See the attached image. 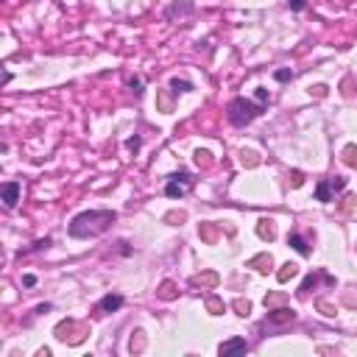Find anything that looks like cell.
<instances>
[{
	"label": "cell",
	"mask_w": 357,
	"mask_h": 357,
	"mask_svg": "<svg viewBox=\"0 0 357 357\" xmlns=\"http://www.w3.org/2000/svg\"><path fill=\"white\" fill-rule=\"evenodd\" d=\"M276 79H279V81H288V79H293V73H290V70H279Z\"/></svg>",
	"instance_id": "obj_25"
},
{
	"label": "cell",
	"mask_w": 357,
	"mask_h": 357,
	"mask_svg": "<svg viewBox=\"0 0 357 357\" xmlns=\"http://www.w3.org/2000/svg\"><path fill=\"white\" fill-rule=\"evenodd\" d=\"M343 154H346V157H343V159H346V162H349V165H357V159H354V154H357V148H354V145H349V148H346V151H343Z\"/></svg>",
	"instance_id": "obj_17"
},
{
	"label": "cell",
	"mask_w": 357,
	"mask_h": 357,
	"mask_svg": "<svg viewBox=\"0 0 357 357\" xmlns=\"http://www.w3.org/2000/svg\"><path fill=\"white\" fill-rule=\"evenodd\" d=\"M207 307H210V310L215 313V315H218V313L223 310V304H221V301H218V299H210V301H207Z\"/></svg>",
	"instance_id": "obj_21"
},
{
	"label": "cell",
	"mask_w": 357,
	"mask_h": 357,
	"mask_svg": "<svg viewBox=\"0 0 357 357\" xmlns=\"http://www.w3.org/2000/svg\"><path fill=\"white\" fill-rule=\"evenodd\" d=\"M265 112V104H254V100H246V98H235L229 106H226V117H229L232 126L243 129L248 126V123L254 120V117H260Z\"/></svg>",
	"instance_id": "obj_2"
},
{
	"label": "cell",
	"mask_w": 357,
	"mask_h": 357,
	"mask_svg": "<svg viewBox=\"0 0 357 357\" xmlns=\"http://www.w3.org/2000/svg\"><path fill=\"white\" fill-rule=\"evenodd\" d=\"M246 349H248L246 338H232V341L221 343V349H218V352H221V354H232V352H246Z\"/></svg>",
	"instance_id": "obj_8"
},
{
	"label": "cell",
	"mask_w": 357,
	"mask_h": 357,
	"mask_svg": "<svg viewBox=\"0 0 357 357\" xmlns=\"http://www.w3.org/2000/svg\"><path fill=\"white\" fill-rule=\"evenodd\" d=\"M140 145H142V140H140V137H129V140H126V148H129V151H137Z\"/></svg>",
	"instance_id": "obj_18"
},
{
	"label": "cell",
	"mask_w": 357,
	"mask_h": 357,
	"mask_svg": "<svg viewBox=\"0 0 357 357\" xmlns=\"http://www.w3.org/2000/svg\"><path fill=\"white\" fill-rule=\"evenodd\" d=\"M346 187V178L343 176H329V178H324V182H318L315 184V198L318 201H332V195L338 193V190H343Z\"/></svg>",
	"instance_id": "obj_4"
},
{
	"label": "cell",
	"mask_w": 357,
	"mask_h": 357,
	"mask_svg": "<svg viewBox=\"0 0 357 357\" xmlns=\"http://www.w3.org/2000/svg\"><path fill=\"white\" fill-rule=\"evenodd\" d=\"M293 318H296V313L290 310V307H282V310L268 313V321H271V324H290Z\"/></svg>",
	"instance_id": "obj_9"
},
{
	"label": "cell",
	"mask_w": 357,
	"mask_h": 357,
	"mask_svg": "<svg viewBox=\"0 0 357 357\" xmlns=\"http://www.w3.org/2000/svg\"><path fill=\"white\" fill-rule=\"evenodd\" d=\"M288 6L293 11H304V6H307V0H288Z\"/></svg>",
	"instance_id": "obj_19"
},
{
	"label": "cell",
	"mask_w": 357,
	"mask_h": 357,
	"mask_svg": "<svg viewBox=\"0 0 357 357\" xmlns=\"http://www.w3.org/2000/svg\"><path fill=\"white\" fill-rule=\"evenodd\" d=\"M193 9H195V6H193V0H182V3H178V0H176V3L170 6L168 11H165V17H168V20H173L176 14H190V11H193Z\"/></svg>",
	"instance_id": "obj_10"
},
{
	"label": "cell",
	"mask_w": 357,
	"mask_h": 357,
	"mask_svg": "<svg viewBox=\"0 0 357 357\" xmlns=\"http://www.w3.org/2000/svg\"><path fill=\"white\" fill-rule=\"evenodd\" d=\"M17 201H20V182H6L3 184V204L9 207H17Z\"/></svg>",
	"instance_id": "obj_5"
},
{
	"label": "cell",
	"mask_w": 357,
	"mask_h": 357,
	"mask_svg": "<svg viewBox=\"0 0 357 357\" xmlns=\"http://www.w3.org/2000/svg\"><path fill=\"white\" fill-rule=\"evenodd\" d=\"M301 182H304V178H301V173H299V170H293V187H299Z\"/></svg>",
	"instance_id": "obj_27"
},
{
	"label": "cell",
	"mask_w": 357,
	"mask_h": 357,
	"mask_svg": "<svg viewBox=\"0 0 357 357\" xmlns=\"http://www.w3.org/2000/svg\"><path fill=\"white\" fill-rule=\"evenodd\" d=\"M193 182L195 178L187 173V170H182V173H173L168 178V184H165V195L168 198H182L184 193H187L190 187H193Z\"/></svg>",
	"instance_id": "obj_3"
},
{
	"label": "cell",
	"mask_w": 357,
	"mask_h": 357,
	"mask_svg": "<svg viewBox=\"0 0 357 357\" xmlns=\"http://www.w3.org/2000/svg\"><path fill=\"white\" fill-rule=\"evenodd\" d=\"M170 89H173V92H190L193 84H190V81H184V79H170Z\"/></svg>",
	"instance_id": "obj_15"
},
{
	"label": "cell",
	"mask_w": 357,
	"mask_h": 357,
	"mask_svg": "<svg viewBox=\"0 0 357 357\" xmlns=\"http://www.w3.org/2000/svg\"><path fill=\"white\" fill-rule=\"evenodd\" d=\"M123 301H126V299H123V296L120 293H106L104 296V299H100V313H115V310H120V307H123Z\"/></svg>",
	"instance_id": "obj_6"
},
{
	"label": "cell",
	"mask_w": 357,
	"mask_h": 357,
	"mask_svg": "<svg viewBox=\"0 0 357 357\" xmlns=\"http://www.w3.org/2000/svg\"><path fill=\"white\" fill-rule=\"evenodd\" d=\"M257 235L263 237V240H273L276 237V229H273V221H260V226H257Z\"/></svg>",
	"instance_id": "obj_12"
},
{
	"label": "cell",
	"mask_w": 357,
	"mask_h": 357,
	"mask_svg": "<svg viewBox=\"0 0 357 357\" xmlns=\"http://www.w3.org/2000/svg\"><path fill=\"white\" fill-rule=\"evenodd\" d=\"M243 162H246V165H257V154H251V151H243Z\"/></svg>",
	"instance_id": "obj_22"
},
{
	"label": "cell",
	"mask_w": 357,
	"mask_h": 357,
	"mask_svg": "<svg viewBox=\"0 0 357 357\" xmlns=\"http://www.w3.org/2000/svg\"><path fill=\"white\" fill-rule=\"evenodd\" d=\"M248 265L257 268V271H263V273H268V271H271V265H273V260H271V254H260V257H254Z\"/></svg>",
	"instance_id": "obj_11"
},
{
	"label": "cell",
	"mask_w": 357,
	"mask_h": 357,
	"mask_svg": "<svg viewBox=\"0 0 357 357\" xmlns=\"http://www.w3.org/2000/svg\"><path fill=\"white\" fill-rule=\"evenodd\" d=\"M257 104H268V89H257Z\"/></svg>",
	"instance_id": "obj_24"
},
{
	"label": "cell",
	"mask_w": 357,
	"mask_h": 357,
	"mask_svg": "<svg viewBox=\"0 0 357 357\" xmlns=\"http://www.w3.org/2000/svg\"><path fill=\"white\" fill-rule=\"evenodd\" d=\"M117 221V215L112 210H92V212H81L70 221V235L87 240V237H98Z\"/></svg>",
	"instance_id": "obj_1"
},
{
	"label": "cell",
	"mask_w": 357,
	"mask_h": 357,
	"mask_svg": "<svg viewBox=\"0 0 357 357\" xmlns=\"http://www.w3.org/2000/svg\"><path fill=\"white\" fill-rule=\"evenodd\" d=\"M159 299H165V301H170V299H176V285L173 282H162L159 285Z\"/></svg>",
	"instance_id": "obj_13"
},
{
	"label": "cell",
	"mask_w": 357,
	"mask_h": 357,
	"mask_svg": "<svg viewBox=\"0 0 357 357\" xmlns=\"http://www.w3.org/2000/svg\"><path fill=\"white\" fill-rule=\"evenodd\" d=\"M129 87H132V89H134L137 95L142 92V81H140V79H129Z\"/></svg>",
	"instance_id": "obj_23"
},
{
	"label": "cell",
	"mask_w": 357,
	"mask_h": 357,
	"mask_svg": "<svg viewBox=\"0 0 357 357\" xmlns=\"http://www.w3.org/2000/svg\"><path fill=\"white\" fill-rule=\"evenodd\" d=\"M22 285H28V288H31V285H37V276H31V273H28V276H22Z\"/></svg>",
	"instance_id": "obj_26"
},
{
	"label": "cell",
	"mask_w": 357,
	"mask_h": 357,
	"mask_svg": "<svg viewBox=\"0 0 357 357\" xmlns=\"http://www.w3.org/2000/svg\"><path fill=\"white\" fill-rule=\"evenodd\" d=\"M288 246H290V248H296V251H299L301 257H310V243H307L301 235H296V232H293V235H288Z\"/></svg>",
	"instance_id": "obj_7"
},
{
	"label": "cell",
	"mask_w": 357,
	"mask_h": 357,
	"mask_svg": "<svg viewBox=\"0 0 357 357\" xmlns=\"http://www.w3.org/2000/svg\"><path fill=\"white\" fill-rule=\"evenodd\" d=\"M235 310H240V315H248L251 304H248V301H243V299H237V301H235Z\"/></svg>",
	"instance_id": "obj_16"
},
{
	"label": "cell",
	"mask_w": 357,
	"mask_h": 357,
	"mask_svg": "<svg viewBox=\"0 0 357 357\" xmlns=\"http://www.w3.org/2000/svg\"><path fill=\"white\" fill-rule=\"evenodd\" d=\"M285 296L282 293H273V296H265V307H271V304H279V301H282Z\"/></svg>",
	"instance_id": "obj_20"
},
{
	"label": "cell",
	"mask_w": 357,
	"mask_h": 357,
	"mask_svg": "<svg viewBox=\"0 0 357 357\" xmlns=\"http://www.w3.org/2000/svg\"><path fill=\"white\" fill-rule=\"evenodd\" d=\"M296 273H299V268H296L293 263H285V265H282V271L276 273V279H279V282H288V279H293Z\"/></svg>",
	"instance_id": "obj_14"
}]
</instances>
